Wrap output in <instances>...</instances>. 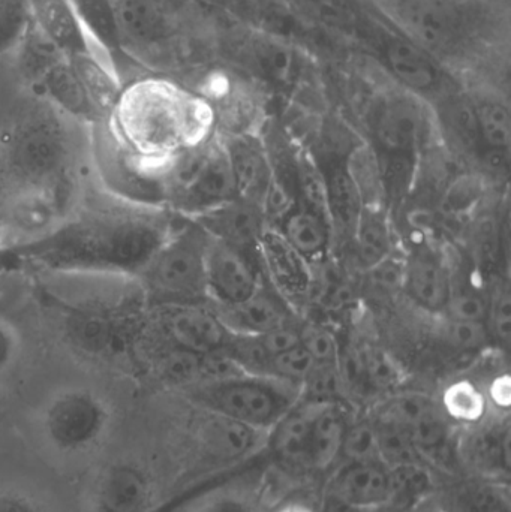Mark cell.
I'll list each match as a JSON object with an SVG mask.
<instances>
[{
    "label": "cell",
    "mask_w": 511,
    "mask_h": 512,
    "mask_svg": "<svg viewBox=\"0 0 511 512\" xmlns=\"http://www.w3.org/2000/svg\"><path fill=\"white\" fill-rule=\"evenodd\" d=\"M176 222L165 207L114 197L90 176L74 209L44 239L0 252L33 273H96L138 279Z\"/></svg>",
    "instance_id": "1"
},
{
    "label": "cell",
    "mask_w": 511,
    "mask_h": 512,
    "mask_svg": "<svg viewBox=\"0 0 511 512\" xmlns=\"http://www.w3.org/2000/svg\"><path fill=\"white\" fill-rule=\"evenodd\" d=\"M78 126L48 102L21 111L0 131V200L27 189L80 185L89 177ZM86 126V125H84Z\"/></svg>",
    "instance_id": "2"
},
{
    "label": "cell",
    "mask_w": 511,
    "mask_h": 512,
    "mask_svg": "<svg viewBox=\"0 0 511 512\" xmlns=\"http://www.w3.org/2000/svg\"><path fill=\"white\" fill-rule=\"evenodd\" d=\"M201 107L185 90L161 78L123 86L108 117L114 137L135 155L167 165L185 150Z\"/></svg>",
    "instance_id": "3"
},
{
    "label": "cell",
    "mask_w": 511,
    "mask_h": 512,
    "mask_svg": "<svg viewBox=\"0 0 511 512\" xmlns=\"http://www.w3.org/2000/svg\"><path fill=\"white\" fill-rule=\"evenodd\" d=\"M387 14L398 32L438 63L476 57L497 32L488 0H389Z\"/></svg>",
    "instance_id": "4"
},
{
    "label": "cell",
    "mask_w": 511,
    "mask_h": 512,
    "mask_svg": "<svg viewBox=\"0 0 511 512\" xmlns=\"http://www.w3.org/2000/svg\"><path fill=\"white\" fill-rule=\"evenodd\" d=\"M210 236L197 221L174 224L168 239L138 277L147 309L201 304L207 297Z\"/></svg>",
    "instance_id": "5"
},
{
    "label": "cell",
    "mask_w": 511,
    "mask_h": 512,
    "mask_svg": "<svg viewBox=\"0 0 511 512\" xmlns=\"http://www.w3.org/2000/svg\"><path fill=\"white\" fill-rule=\"evenodd\" d=\"M192 388V399L213 417L233 421L264 435L300 399L299 388L257 376H239L227 381L194 385Z\"/></svg>",
    "instance_id": "6"
},
{
    "label": "cell",
    "mask_w": 511,
    "mask_h": 512,
    "mask_svg": "<svg viewBox=\"0 0 511 512\" xmlns=\"http://www.w3.org/2000/svg\"><path fill=\"white\" fill-rule=\"evenodd\" d=\"M372 415L401 429L435 474H465L458 453L461 427L447 417L441 403L426 394H395Z\"/></svg>",
    "instance_id": "7"
},
{
    "label": "cell",
    "mask_w": 511,
    "mask_h": 512,
    "mask_svg": "<svg viewBox=\"0 0 511 512\" xmlns=\"http://www.w3.org/2000/svg\"><path fill=\"white\" fill-rule=\"evenodd\" d=\"M110 423L107 403L89 388H69L57 394L44 412L48 441L63 453H81L104 436Z\"/></svg>",
    "instance_id": "8"
},
{
    "label": "cell",
    "mask_w": 511,
    "mask_h": 512,
    "mask_svg": "<svg viewBox=\"0 0 511 512\" xmlns=\"http://www.w3.org/2000/svg\"><path fill=\"white\" fill-rule=\"evenodd\" d=\"M392 469L381 462H341L326 483L324 501L353 512H381L392 492Z\"/></svg>",
    "instance_id": "9"
},
{
    "label": "cell",
    "mask_w": 511,
    "mask_h": 512,
    "mask_svg": "<svg viewBox=\"0 0 511 512\" xmlns=\"http://www.w3.org/2000/svg\"><path fill=\"white\" fill-rule=\"evenodd\" d=\"M509 420H485L462 427L458 453L465 474L510 486Z\"/></svg>",
    "instance_id": "10"
},
{
    "label": "cell",
    "mask_w": 511,
    "mask_h": 512,
    "mask_svg": "<svg viewBox=\"0 0 511 512\" xmlns=\"http://www.w3.org/2000/svg\"><path fill=\"white\" fill-rule=\"evenodd\" d=\"M428 131V113L417 96L396 93L378 105L374 134L381 152L416 156Z\"/></svg>",
    "instance_id": "11"
},
{
    "label": "cell",
    "mask_w": 511,
    "mask_h": 512,
    "mask_svg": "<svg viewBox=\"0 0 511 512\" xmlns=\"http://www.w3.org/2000/svg\"><path fill=\"white\" fill-rule=\"evenodd\" d=\"M375 38L371 47L396 80L401 81L408 90L414 93L432 92L443 84L444 72L440 63L407 36L383 26Z\"/></svg>",
    "instance_id": "12"
},
{
    "label": "cell",
    "mask_w": 511,
    "mask_h": 512,
    "mask_svg": "<svg viewBox=\"0 0 511 512\" xmlns=\"http://www.w3.org/2000/svg\"><path fill=\"white\" fill-rule=\"evenodd\" d=\"M206 280L209 297L222 306L242 303L260 285L248 252L210 237L206 254Z\"/></svg>",
    "instance_id": "13"
},
{
    "label": "cell",
    "mask_w": 511,
    "mask_h": 512,
    "mask_svg": "<svg viewBox=\"0 0 511 512\" xmlns=\"http://www.w3.org/2000/svg\"><path fill=\"white\" fill-rule=\"evenodd\" d=\"M36 30L69 59L92 56L113 66L84 32L71 0H29ZM119 72V71H117Z\"/></svg>",
    "instance_id": "14"
},
{
    "label": "cell",
    "mask_w": 511,
    "mask_h": 512,
    "mask_svg": "<svg viewBox=\"0 0 511 512\" xmlns=\"http://www.w3.org/2000/svg\"><path fill=\"white\" fill-rule=\"evenodd\" d=\"M429 504L440 512H511L510 486L470 474L438 477Z\"/></svg>",
    "instance_id": "15"
},
{
    "label": "cell",
    "mask_w": 511,
    "mask_h": 512,
    "mask_svg": "<svg viewBox=\"0 0 511 512\" xmlns=\"http://www.w3.org/2000/svg\"><path fill=\"white\" fill-rule=\"evenodd\" d=\"M32 87L39 99L83 125L95 126L105 122L93 105L69 57L63 56L56 60L33 81Z\"/></svg>",
    "instance_id": "16"
},
{
    "label": "cell",
    "mask_w": 511,
    "mask_h": 512,
    "mask_svg": "<svg viewBox=\"0 0 511 512\" xmlns=\"http://www.w3.org/2000/svg\"><path fill=\"white\" fill-rule=\"evenodd\" d=\"M350 421L347 408L342 403L320 406L306 441V474H330L338 466Z\"/></svg>",
    "instance_id": "17"
},
{
    "label": "cell",
    "mask_w": 511,
    "mask_h": 512,
    "mask_svg": "<svg viewBox=\"0 0 511 512\" xmlns=\"http://www.w3.org/2000/svg\"><path fill=\"white\" fill-rule=\"evenodd\" d=\"M195 221L212 239L248 252L260 242L263 210L248 201L234 198L215 209L195 216Z\"/></svg>",
    "instance_id": "18"
},
{
    "label": "cell",
    "mask_w": 511,
    "mask_h": 512,
    "mask_svg": "<svg viewBox=\"0 0 511 512\" xmlns=\"http://www.w3.org/2000/svg\"><path fill=\"white\" fill-rule=\"evenodd\" d=\"M152 490L140 466L119 463L99 478L95 490L96 512H149Z\"/></svg>",
    "instance_id": "19"
},
{
    "label": "cell",
    "mask_w": 511,
    "mask_h": 512,
    "mask_svg": "<svg viewBox=\"0 0 511 512\" xmlns=\"http://www.w3.org/2000/svg\"><path fill=\"white\" fill-rule=\"evenodd\" d=\"M219 318L228 330L239 334L267 333L282 325L291 324V313L285 301L260 282L251 297L234 306H224Z\"/></svg>",
    "instance_id": "20"
},
{
    "label": "cell",
    "mask_w": 511,
    "mask_h": 512,
    "mask_svg": "<svg viewBox=\"0 0 511 512\" xmlns=\"http://www.w3.org/2000/svg\"><path fill=\"white\" fill-rule=\"evenodd\" d=\"M123 45L153 47L170 32L167 8L162 0H111Z\"/></svg>",
    "instance_id": "21"
},
{
    "label": "cell",
    "mask_w": 511,
    "mask_h": 512,
    "mask_svg": "<svg viewBox=\"0 0 511 512\" xmlns=\"http://www.w3.org/2000/svg\"><path fill=\"white\" fill-rule=\"evenodd\" d=\"M404 283L413 300L429 310L444 309L452 291L443 262L428 248L414 249L408 256Z\"/></svg>",
    "instance_id": "22"
},
{
    "label": "cell",
    "mask_w": 511,
    "mask_h": 512,
    "mask_svg": "<svg viewBox=\"0 0 511 512\" xmlns=\"http://www.w3.org/2000/svg\"><path fill=\"white\" fill-rule=\"evenodd\" d=\"M225 152L233 171L237 198L261 209L264 195L273 179L266 156L248 140L233 141Z\"/></svg>",
    "instance_id": "23"
},
{
    "label": "cell",
    "mask_w": 511,
    "mask_h": 512,
    "mask_svg": "<svg viewBox=\"0 0 511 512\" xmlns=\"http://www.w3.org/2000/svg\"><path fill=\"white\" fill-rule=\"evenodd\" d=\"M71 3L92 44L117 68L126 50L111 0H71Z\"/></svg>",
    "instance_id": "24"
},
{
    "label": "cell",
    "mask_w": 511,
    "mask_h": 512,
    "mask_svg": "<svg viewBox=\"0 0 511 512\" xmlns=\"http://www.w3.org/2000/svg\"><path fill=\"white\" fill-rule=\"evenodd\" d=\"M330 227L354 236L363 209V197L347 165H336L326 176Z\"/></svg>",
    "instance_id": "25"
},
{
    "label": "cell",
    "mask_w": 511,
    "mask_h": 512,
    "mask_svg": "<svg viewBox=\"0 0 511 512\" xmlns=\"http://www.w3.org/2000/svg\"><path fill=\"white\" fill-rule=\"evenodd\" d=\"M330 224L317 213L302 207L294 209L282 221L285 242L296 254L314 258L326 251L330 242Z\"/></svg>",
    "instance_id": "26"
},
{
    "label": "cell",
    "mask_w": 511,
    "mask_h": 512,
    "mask_svg": "<svg viewBox=\"0 0 511 512\" xmlns=\"http://www.w3.org/2000/svg\"><path fill=\"white\" fill-rule=\"evenodd\" d=\"M356 252L368 267H378L392 251V233L381 210L365 207L354 231Z\"/></svg>",
    "instance_id": "27"
},
{
    "label": "cell",
    "mask_w": 511,
    "mask_h": 512,
    "mask_svg": "<svg viewBox=\"0 0 511 512\" xmlns=\"http://www.w3.org/2000/svg\"><path fill=\"white\" fill-rule=\"evenodd\" d=\"M441 406L447 417L461 429L480 423L488 415L486 397L470 382L450 385L444 393Z\"/></svg>",
    "instance_id": "28"
},
{
    "label": "cell",
    "mask_w": 511,
    "mask_h": 512,
    "mask_svg": "<svg viewBox=\"0 0 511 512\" xmlns=\"http://www.w3.org/2000/svg\"><path fill=\"white\" fill-rule=\"evenodd\" d=\"M473 107L480 140H483L489 150L507 152L511 140L509 108L495 99L477 101Z\"/></svg>",
    "instance_id": "29"
},
{
    "label": "cell",
    "mask_w": 511,
    "mask_h": 512,
    "mask_svg": "<svg viewBox=\"0 0 511 512\" xmlns=\"http://www.w3.org/2000/svg\"><path fill=\"white\" fill-rule=\"evenodd\" d=\"M33 27L29 0H0V56L15 53Z\"/></svg>",
    "instance_id": "30"
},
{
    "label": "cell",
    "mask_w": 511,
    "mask_h": 512,
    "mask_svg": "<svg viewBox=\"0 0 511 512\" xmlns=\"http://www.w3.org/2000/svg\"><path fill=\"white\" fill-rule=\"evenodd\" d=\"M300 399L315 403H342L345 405L347 390L339 372L338 363L315 364L300 387Z\"/></svg>",
    "instance_id": "31"
},
{
    "label": "cell",
    "mask_w": 511,
    "mask_h": 512,
    "mask_svg": "<svg viewBox=\"0 0 511 512\" xmlns=\"http://www.w3.org/2000/svg\"><path fill=\"white\" fill-rule=\"evenodd\" d=\"M378 168H380L381 191L390 203H401L413 185L414 173H416L414 156L383 153V156L378 159Z\"/></svg>",
    "instance_id": "32"
},
{
    "label": "cell",
    "mask_w": 511,
    "mask_h": 512,
    "mask_svg": "<svg viewBox=\"0 0 511 512\" xmlns=\"http://www.w3.org/2000/svg\"><path fill=\"white\" fill-rule=\"evenodd\" d=\"M314 367L315 361L311 355L299 345L272 358L270 378L300 390Z\"/></svg>",
    "instance_id": "33"
},
{
    "label": "cell",
    "mask_w": 511,
    "mask_h": 512,
    "mask_svg": "<svg viewBox=\"0 0 511 512\" xmlns=\"http://www.w3.org/2000/svg\"><path fill=\"white\" fill-rule=\"evenodd\" d=\"M300 346L311 355L315 364L338 363L339 343L329 328L318 324H306L299 328Z\"/></svg>",
    "instance_id": "34"
},
{
    "label": "cell",
    "mask_w": 511,
    "mask_h": 512,
    "mask_svg": "<svg viewBox=\"0 0 511 512\" xmlns=\"http://www.w3.org/2000/svg\"><path fill=\"white\" fill-rule=\"evenodd\" d=\"M441 337L459 351H479L488 343L489 331L485 322L456 321L447 318L441 325Z\"/></svg>",
    "instance_id": "35"
},
{
    "label": "cell",
    "mask_w": 511,
    "mask_h": 512,
    "mask_svg": "<svg viewBox=\"0 0 511 512\" xmlns=\"http://www.w3.org/2000/svg\"><path fill=\"white\" fill-rule=\"evenodd\" d=\"M300 195L305 200L306 209L317 213L330 224L329 207H327L326 177L318 171L311 161H303L299 167Z\"/></svg>",
    "instance_id": "36"
},
{
    "label": "cell",
    "mask_w": 511,
    "mask_h": 512,
    "mask_svg": "<svg viewBox=\"0 0 511 512\" xmlns=\"http://www.w3.org/2000/svg\"><path fill=\"white\" fill-rule=\"evenodd\" d=\"M447 318L456 321L485 322L488 300L476 289L459 288L450 291L446 307Z\"/></svg>",
    "instance_id": "37"
},
{
    "label": "cell",
    "mask_w": 511,
    "mask_h": 512,
    "mask_svg": "<svg viewBox=\"0 0 511 512\" xmlns=\"http://www.w3.org/2000/svg\"><path fill=\"white\" fill-rule=\"evenodd\" d=\"M486 328L489 336L503 345H509L511 337V297L506 285H497L488 300Z\"/></svg>",
    "instance_id": "38"
},
{
    "label": "cell",
    "mask_w": 511,
    "mask_h": 512,
    "mask_svg": "<svg viewBox=\"0 0 511 512\" xmlns=\"http://www.w3.org/2000/svg\"><path fill=\"white\" fill-rule=\"evenodd\" d=\"M366 379L372 394L386 393L398 385V367L381 351L365 352Z\"/></svg>",
    "instance_id": "39"
},
{
    "label": "cell",
    "mask_w": 511,
    "mask_h": 512,
    "mask_svg": "<svg viewBox=\"0 0 511 512\" xmlns=\"http://www.w3.org/2000/svg\"><path fill=\"white\" fill-rule=\"evenodd\" d=\"M23 342L20 331L0 313V379L9 375L20 363Z\"/></svg>",
    "instance_id": "40"
},
{
    "label": "cell",
    "mask_w": 511,
    "mask_h": 512,
    "mask_svg": "<svg viewBox=\"0 0 511 512\" xmlns=\"http://www.w3.org/2000/svg\"><path fill=\"white\" fill-rule=\"evenodd\" d=\"M294 209H296V200H294L293 195L288 191L287 186L282 185L281 182H278L273 177L269 189H267L266 195H264L261 210L266 215H269L270 218H275L282 222Z\"/></svg>",
    "instance_id": "41"
},
{
    "label": "cell",
    "mask_w": 511,
    "mask_h": 512,
    "mask_svg": "<svg viewBox=\"0 0 511 512\" xmlns=\"http://www.w3.org/2000/svg\"><path fill=\"white\" fill-rule=\"evenodd\" d=\"M257 337L263 348L266 349L267 354L272 358L300 345L299 328H294L291 324L282 325V327L267 331L264 334H258Z\"/></svg>",
    "instance_id": "42"
},
{
    "label": "cell",
    "mask_w": 511,
    "mask_h": 512,
    "mask_svg": "<svg viewBox=\"0 0 511 512\" xmlns=\"http://www.w3.org/2000/svg\"><path fill=\"white\" fill-rule=\"evenodd\" d=\"M479 197V183L470 179L458 180L446 195V210L450 215L465 212V210H470Z\"/></svg>",
    "instance_id": "43"
},
{
    "label": "cell",
    "mask_w": 511,
    "mask_h": 512,
    "mask_svg": "<svg viewBox=\"0 0 511 512\" xmlns=\"http://www.w3.org/2000/svg\"><path fill=\"white\" fill-rule=\"evenodd\" d=\"M0 512H39L33 502L15 493L0 492Z\"/></svg>",
    "instance_id": "44"
},
{
    "label": "cell",
    "mask_w": 511,
    "mask_h": 512,
    "mask_svg": "<svg viewBox=\"0 0 511 512\" xmlns=\"http://www.w3.org/2000/svg\"><path fill=\"white\" fill-rule=\"evenodd\" d=\"M273 512H320V511H315L314 508H312L311 505L306 504V502L291 501V502H285V504H282L281 507L276 508V510Z\"/></svg>",
    "instance_id": "45"
},
{
    "label": "cell",
    "mask_w": 511,
    "mask_h": 512,
    "mask_svg": "<svg viewBox=\"0 0 511 512\" xmlns=\"http://www.w3.org/2000/svg\"><path fill=\"white\" fill-rule=\"evenodd\" d=\"M239 507L236 508V511L239 510ZM204 512H234V504L230 499H224V501H218L216 504L210 505Z\"/></svg>",
    "instance_id": "46"
},
{
    "label": "cell",
    "mask_w": 511,
    "mask_h": 512,
    "mask_svg": "<svg viewBox=\"0 0 511 512\" xmlns=\"http://www.w3.org/2000/svg\"><path fill=\"white\" fill-rule=\"evenodd\" d=\"M321 512H353L345 510V508L339 507V505L332 504V502L324 501V508Z\"/></svg>",
    "instance_id": "47"
},
{
    "label": "cell",
    "mask_w": 511,
    "mask_h": 512,
    "mask_svg": "<svg viewBox=\"0 0 511 512\" xmlns=\"http://www.w3.org/2000/svg\"><path fill=\"white\" fill-rule=\"evenodd\" d=\"M411 512H440V511H438L437 508L432 507V505L429 504V501H428V502H425V504L420 505V507L416 508V510L411 511Z\"/></svg>",
    "instance_id": "48"
},
{
    "label": "cell",
    "mask_w": 511,
    "mask_h": 512,
    "mask_svg": "<svg viewBox=\"0 0 511 512\" xmlns=\"http://www.w3.org/2000/svg\"><path fill=\"white\" fill-rule=\"evenodd\" d=\"M0 252H2V240H0Z\"/></svg>",
    "instance_id": "49"
},
{
    "label": "cell",
    "mask_w": 511,
    "mask_h": 512,
    "mask_svg": "<svg viewBox=\"0 0 511 512\" xmlns=\"http://www.w3.org/2000/svg\"><path fill=\"white\" fill-rule=\"evenodd\" d=\"M0 131H2V128H0Z\"/></svg>",
    "instance_id": "50"
}]
</instances>
